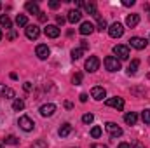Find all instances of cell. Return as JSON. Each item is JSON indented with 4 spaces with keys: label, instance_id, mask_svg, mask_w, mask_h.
<instances>
[{
    "label": "cell",
    "instance_id": "cell-1",
    "mask_svg": "<svg viewBox=\"0 0 150 148\" xmlns=\"http://www.w3.org/2000/svg\"><path fill=\"white\" fill-rule=\"evenodd\" d=\"M103 65H105V68L108 72H119L120 70V61L115 56H107L105 61H103Z\"/></svg>",
    "mask_w": 150,
    "mask_h": 148
},
{
    "label": "cell",
    "instance_id": "cell-2",
    "mask_svg": "<svg viewBox=\"0 0 150 148\" xmlns=\"http://www.w3.org/2000/svg\"><path fill=\"white\" fill-rule=\"evenodd\" d=\"M113 54H115V58H117L119 61H124V59H127V58H129V47H127V45L119 44V45H115V47H113Z\"/></svg>",
    "mask_w": 150,
    "mask_h": 148
},
{
    "label": "cell",
    "instance_id": "cell-3",
    "mask_svg": "<svg viewBox=\"0 0 150 148\" xmlns=\"http://www.w3.org/2000/svg\"><path fill=\"white\" fill-rule=\"evenodd\" d=\"M18 125L23 129V131H26V132H30V131H33V127H35V122L28 117V115H23V117H19V120H18Z\"/></svg>",
    "mask_w": 150,
    "mask_h": 148
},
{
    "label": "cell",
    "instance_id": "cell-4",
    "mask_svg": "<svg viewBox=\"0 0 150 148\" xmlns=\"http://www.w3.org/2000/svg\"><path fill=\"white\" fill-rule=\"evenodd\" d=\"M129 45H131L133 49L142 51V49H145V47L149 45V40H147V38H142V37H131L129 38Z\"/></svg>",
    "mask_w": 150,
    "mask_h": 148
},
{
    "label": "cell",
    "instance_id": "cell-5",
    "mask_svg": "<svg viewBox=\"0 0 150 148\" xmlns=\"http://www.w3.org/2000/svg\"><path fill=\"white\" fill-rule=\"evenodd\" d=\"M105 129H107V132H108L112 138H119V136H122V129H120L115 122H107V124H105Z\"/></svg>",
    "mask_w": 150,
    "mask_h": 148
},
{
    "label": "cell",
    "instance_id": "cell-6",
    "mask_svg": "<svg viewBox=\"0 0 150 148\" xmlns=\"http://www.w3.org/2000/svg\"><path fill=\"white\" fill-rule=\"evenodd\" d=\"M108 35L112 38H119L124 35V26L120 25V23H113L110 25V28H108Z\"/></svg>",
    "mask_w": 150,
    "mask_h": 148
},
{
    "label": "cell",
    "instance_id": "cell-7",
    "mask_svg": "<svg viewBox=\"0 0 150 148\" xmlns=\"http://www.w3.org/2000/svg\"><path fill=\"white\" fill-rule=\"evenodd\" d=\"M105 105L107 106H110V108H115V110H122L124 108V99L122 98H119V96H115V98H108L107 101H105Z\"/></svg>",
    "mask_w": 150,
    "mask_h": 148
},
{
    "label": "cell",
    "instance_id": "cell-8",
    "mask_svg": "<svg viewBox=\"0 0 150 148\" xmlns=\"http://www.w3.org/2000/svg\"><path fill=\"white\" fill-rule=\"evenodd\" d=\"M25 33H26V37L30 38V40H37L40 37V28H38L37 25H28L25 28Z\"/></svg>",
    "mask_w": 150,
    "mask_h": 148
},
{
    "label": "cell",
    "instance_id": "cell-9",
    "mask_svg": "<svg viewBox=\"0 0 150 148\" xmlns=\"http://www.w3.org/2000/svg\"><path fill=\"white\" fill-rule=\"evenodd\" d=\"M98 68H100V59H98L96 56H91V58L86 61V70H87L89 73H94Z\"/></svg>",
    "mask_w": 150,
    "mask_h": 148
},
{
    "label": "cell",
    "instance_id": "cell-10",
    "mask_svg": "<svg viewBox=\"0 0 150 148\" xmlns=\"http://www.w3.org/2000/svg\"><path fill=\"white\" fill-rule=\"evenodd\" d=\"M91 96H93V99H96V101H101V99L107 96V91H105L103 87L96 85V87H93V89H91Z\"/></svg>",
    "mask_w": 150,
    "mask_h": 148
},
{
    "label": "cell",
    "instance_id": "cell-11",
    "mask_svg": "<svg viewBox=\"0 0 150 148\" xmlns=\"http://www.w3.org/2000/svg\"><path fill=\"white\" fill-rule=\"evenodd\" d=\"M35 54L38 56V59H47L49 54H51V51H49V47L45 44H40V45H37V49H35Z\"/></svg>",
    "mask_w": 150,
    "mask_h": 148
},
{
    "label": "cell",
    "instance_id": "cell-12",
    "mask_svg": "<svg viewBox=\"0 0 150 148\" xmlns=\"http://www.w3.org/2000/svg\"><path fill=\"white\" fill-rule=\"evenodd\" d=\"M54 111H56V105H52V103H47V105L40 106V115L42 117H52Z\"/></svg>",
    "mask_w": 150,
    "mask_h": 148
},
{
    "label": "cell",
    "instance_id": "cell-13",
    "mask_svg": "<svg viewBox=\"0 0 150 148\" xmlns=\"http://www.w3.org/2000/svg\"><path fill=\"white\" fill-rule=\"evenodd\" d=\"M44 33H45L49 38H58L59 37V28H58L56 25H47L45 30H44Z\"/></svg>",
    "mask_w": 150,
    "mask_h": 148
},
{
    "label": "cell",
    "instance_id": "cell-14",
    "mask_svg": "<svg viewBox=\"0 0 150 148\" xmlns=\"http://www.w3.org/2000/svg\"><path fill=\"white\" fill-rule=\"evenodd\" d=\"M80 18H82V14H80V11H77V9H72L70 12H68V16H67V19H68V23H79L80 21Z\"/></svg>",
    "mask_w": 150,
    "mask_h": 148
},
{
    "label": "cell",
    "instance_id": "cell-15",
    "mask_svg": "<svg viewBox=\"0 0 150 148\" xmlns=\"http://www.w3.org/2000/svg\"><path fill=\"white\" fill-rule=\"evenodd\" d=\"M93 30H94V26H93V23H89V21H84V23L80 25V28H79L80 35H91Z\"/></svg>",
    "mask_w": 150,
    "mask_h": 148
},
{
    "label": "cell",
    "instance_id": "cell-16",
    "mask_svg": "<svg viewBox=\"0 0 150 148\" xmlns=\"http://www.w3.org/2000/svg\"><path fill=\"white\" fill-rule=\"evenodd\" d=\"M84 7H86V12H87V14H91V16H94L96 19H100V14H98V11H96V4H94V2H87V4H84Z\"/></svg>",
    "mask_w": 150,
    "mask_h": 148
},
{
    "label": "cell",
    "instance_id": "cell-17",
    "mask_svg": "<svg viewBox=\"0 0 150 148\" xmlns=\"http://www.w3.org/2000/svg\"><path fill=\"white\" fill-rule=\"evenodd\" d=\"M25 9H26V12H30V14H40V7H38L37 2H26V4H25Z\"/></svg>",
    "mask_w": 150,
    "mask_h": 148
},
{
    "label": "cell",
    "instance_id": "cell-18",
    "mask_svg": "<svg viewBox=\"0 0 150 148\" xmlns=\"http://www.w3.org/2000/svg\"><path fill=\"white\" fill-rule=\"evenodd\" d=\"M138 23H140V16H138V14H129V16L126 18V25H127L129 28H134Z\"/></svg>",
    "mask_w": 150,
    "mask_h": 148
},
{
    "label": "cell",
    "instance_id": "cell-19",
    "mask_svg": "<svg viewBox=\"0 0 150 148\" xmlns=\"http://www.w3.org/2000/svg\"><path fill=\"white\" fill-rule=\"evenodd\" d=\"M72 131H74V127H72L70 124H63V125L59 127V131H58V134H59L61 138H67V136H68V134H70Z\"/></svg>",
    "mask_w": 150,
    "mask_h": 148
},
{
    "label": "cell",
    "instance_id": "cell-20",
    "mask_svg": "<svg viewBox=\"0 0 150 148\" xmlns=\"http://www.w3.org/2000/svg\"><path fill=\"white\" fill-rule=\"evenodd\" d=\"M124 120H126V124L134 125V124H136V120H138V115H136L134 111H129V113H126V115H124Z\"/></svg>",
    "mask_w": 150,
    "mask_h": 148
},
{
    "label": "cell",
    "instance_id": "cell-21",
    "mask_svg": "<svg viewBox=\"0 0 150 148\" xmlns=\"http://www.w3.org/2000/svg\"><path fill=\"white\" fill-rule=\"evenodd\" d=\"M0 25L5 28V30H12V23H11V18L7 14H2L0 16Z\"/></svg>",
    "mask_w": 150,
    "mask_h": 148
},
{
    "label": "cell",
    "instance_id": "cell-22",
    "mask_svg": "<svg viewBox=\"0 0 150 148\" xmlns=\"http://www.w3.org/2000/svg\"><path fill=\"white\" fill-rule=\"evenodd\" d=\"M138 66H140V59H133L131 65H129V68H127V75H134L138 72Z\"/></svg>",
    "mask_w": 150,
    "mask_h": 148
},
{
    "label": "cell",
    "instance_id": "cell-23",
    "mask_svg": "<svg viewBox=\"0 0 150 148\" xmlns=\"http://www.w3.org/2000/svg\"><path fill=\"white\" fill-rule=\"evenodd\" d=\"M16 25L18 26H28V18L25 14H18L16 16Z\"/></svg>",
    "mask_w": 150,
    "mask_h": 148
},
{
    "label": "cell",
    "instance_id": "cell-24",
    "mask_svg": "<svg viewBox=\"0 0 150 148\" xmlns=\"http://www.w3.org/2000/svg\"><path fill=\"white\" fill-rule=\"evenodd\" d=\"M23 108H25V101H23V99H14V101H12V110L21 111Z\"/></svg>",
    "mask_w": 150,
    "mask_h": 148
},
{
    "label": "cell",
    "instance_id": "cell-25",
    "mask_svg": "<svg viewBox=\"0 0 150 148\" xmlns=\"http://www.w3.org/2000/svg\"><path fill=\"white\" fill-rule=\"evenodd\" d=\"M2 98H16V92H14V89H11V87H7V89L4 91V94H2Z\"/></svg>",
    "mask_w": 150,
    "mask_h": 148
},
{
    "label": "cell",
    "instance_id": "cell-26",
    "mask_svg": "<svg viewBox=\"0 0 150 148\" xmlns=\"http://www.w3.org/2000/svg\"><path fill=\"white\" fill-rule=\"evenodd\" d=\"M18 143H19V140L16 136H12V134L5 138V145H18Z\"/></svg>",
    "mask_w": 150,
    "mask_h": 148
},
{
    "label": "cell",
    "instance_id": "cell-27",
    "mask_svg": "<svg viewBox=\"0 0 150 148\" xmlns=\"http://www.w3.org/2000/svg\"><path fill=\"white\" fill-rule=\"evenodd\" d=\"M94 120V115L93 113H86V115H82V122L84 124H91Z\"/></svg>",
    "mask_w": 150,
    "mask_h": 148
},
{
    "label": "cell",
    "instance_id": "cell-28",
    "mask_svg": "<svg viewBox=\"0 0 150 148\" xmlns=\"http://www.w3.org/2000/svg\"><path fill=\"white\" fill-rule=\"evenodd\" d=\"M91 136H93V138H100V136H101V127L94 125V127L91 129Z\"/></svg>",
    "mask_w": 150,
    "mask_h": 148
},
{
    "label": "cell",
    "instance_id": "cell-29",
    "mask_svg": "<svg viewBox=\"0 0 150 148\" xmlns=\"http://www.w3.org/2000/svg\"><path fill=\"white\" fill-rule=\"evenodd\" d=\"M82 54H84V49H80V47L72 51V58H74V59H79V58H82Z\"/></svg>",
    "mask_w": 150,
    "mask_h": 148
},
{
    "label": "cell",
    "instance_id": "cell-30",
    "mask_svg": "<svg viewBox=\"0 0 150 148\" xmlns=\"http://www.w3.org/2000/svg\"><path fill=\"white\" fill-rule=\"evenodd\" d=\"M142 120L145 124H150V110H143L142 111Z\"/></svg>",
    "mask_w": 150,
    "mask_h": 148
},
{
    "label": "cell",
    "instance_id": "cell-31",
    "mask_svg": "<svg viewBox=\"0 0 150 148\" xmlns=\"http://www.w3.org/2000/svg\"><path fill=\"white\" fill-rule=\"evenodd\" d=\"M98 30H100V32L107 30V21H105V19H101V18L98 19Z\"/></svg>",
    "mask_w": 150,
    "mask_h": 148
},
{
    "label": "cell",
    "instance_id": "cell-32",
    "mask_svg": "<svg viewBox=\"0 0 150 148\" xmlns=\"http://www.w3.org/2000/svg\"><path fill=\"white\" fill-rule=\"evenodd\" d=\"M33 148H47V143L44 141V140H38L33 143Z\"/></svg>",
    "mask_w": 150,
    "mask_h": 148
},
{
    "label": "cell",
    "instance_id": "cell-33",
    "mask_svg": "<svg viewBox=\"0 0 150 148\" xmlns=\"http://www.w3.org/2000/svg\"><path fill=\"white\" fill-rule=\"evenodd\" d=\"M80 82H82V73H75L74 75V84L75 85H80Z\"/></svg>",
    "mask_w": 150,
    "mask_h": 148
},
{
    "label": "cell",
    "instance_id": "cell-34",
    "mask_svg": "<svg viewBox=\"0 0 150 148\" xmlns=\"http://www.w3.org/2000/svg\"><path fill=\"white\" fill-rule=\"evenodd\" d=\"M59 5H61V2H58V0H51V2H49V7H51V9H58Z\"/></svg>",
    "mask_w": 150,
    "mask_h": 148
},
{
    "label": "cell",
    "instance_id": "cell-35",
    "mask_svg": "<svg viewBox=\"0 0 150 148\" xmlns=\"http://www.w3.org/2000/svg\"><path fill=\"white\" fill-rule=\"evenodd\" d=\"M38 21H42V23H45V21H47V16H45V12H42V11H40V14H38Z\"/></svg>",
    "mask_w": 150,
    "mask_h": 148
},
{
    "label": "cell",
    "instance_id": "cell-36",
    "mask_svg": "<svg viewBox=\"0 0 150 148\" xmlns=\"http://www.w3.org/2000/svg\"><path fill=\"white\" fill-rule=\"evenodd\" d=\"M122 5H126V7H131V5H134V0H124V2H122Z\"/></svg>",
    "mask_w": 150,
    "mask_h": 148
},
{
    "label": "cell",
    "instance_id": "cell-37",
    "mask_svg": "<svg viewBox=\"0 0 150 148\" xmlns=\"http://www.w3.org/2000/svg\"><path fill=\"white\" fill-rule=\"evenodd\" d=\"M23 87H25V91H26V92H30V91H32V82H25V85H23Z\"/></svg>",
    "mask_w": 150,
    "mask_h": 148
},
{
    "label": "cell",
    "instance_id": "cell-38",
    "mask_svg": "<svg viewBox=\"0 0 150 148\" xmlns=\"http://www.w3.org/2000/svg\"><path fill=\"white\" fill-rule=\"evenodd\" d=\"M7 37L11 38V40H14V38L18 37V33H16V32H14V30H11V32H9V35H7Z\"/></svg>",
    "mask_w": 150,
    "mask_h": 148
},
{
    "label": "cell",
    "instance_id": "cell-39",
    "mask_svg": "<svg viewBox=\"0 0 150 148\" xmlns=\"http://www.w3.org/2000/svg\"><path fill=\"white\" fill-rule=\"evenodd\" d=\"M131 148H145V147H143V145H142L140 141H134V143L131 145Z\"/></svg>",
    "mask_w": 150,
    "mask_h": 148
},
{
    "label": "cell",
    "instance_id": "cell-40",
    "mask_svg": "<svg viewBox=\"0 0 150 148\" xmlns=\"http://www.w3.org/2000/svg\"><path fill=\"white\" fill-rule=\"evenodd\" d=\"M91 148H108L107 145H100V143H94V145H91Z\"/></svg>",
    "mask_w": 150,
    "mask_h": 148
},
{
    "label": "cell",
    "instance_id": "cell-41",
    "mask_svg": "<svg viewBox=\"0 0 150 148\" xmlns=\"http://www.w3.org/2000/svg\"><path fill=\"white\" fill-rule=\"evenodd\" d=\"M56 19H58V25H63V23H65V18H63V16H58Z\"/></svg>",
    "mask_w": 150,
    "mask_h": 148
},
{
    "label": "cell",
    "instance_id": "cell-42",
    "mask_svg": "<svg viewBox=\"0 0 150 148\" xmlns=\"http://www.w3.org/2000/svg\"><path fill=\"white\" fill-rule=\"evenodd\" d=\"M79 98H80V101H82V103H86V101H87V94H80Z\"/></svg>",
    "mask_w": 150,
    "mask_h": 148
},
{
    "label": "cell",
    "instance_id": "cell-43",
    "mask_svg": "<svg viewBox=\"0 0 150 148\" xmlns=\"http://www.w3.org/2000/svg\"><path fill=\"white\" fill-rule=\"evenodd\" d=\"M5 89H7V87H5V84H2V82H0V96L4 94V91H5Z\"/></svg>",
    "mask_w": 150,
    "mask_h": 148
},
{
    "label": "cell",
    "instance_id": "cell-44",
    "mask_svg": "<svg viewBox=\"0 0 150 148\" xmlns=\"http://www.w3.org/2000/svg\"><path fill=\"white\" fill-rule=\"evenodd\" d=\"M117 148H131V145H129V143H120Z\"/></svg>",
    "mask_w": 150,
    "mask_h": 148
},
{
    "label": "cell",
    "instance_id": "cell-45",
    "mask_svg": "<svg viewBox=\"0 0 150 148\" xmlns=\"http://www.w3.org/2000/svg\"><path fill=\"white\" fill-rule=\"evenodd\" d=\"M65 108H68V110H70V108H74V105H72L70 101H65Z\"/></svg>",
    "mask_w": 150,
    "mask_h": 148
},
{
    "label": "cell",
    "instance_id": "cell-46",
    "mask_svg": "<svg viewBox=\"0 0 150 148\" xmlns=\"http://www.w3.org/2000/svg\"><path fill=\"white\" fill-rule=\"evenodd\" d=\"M0 148H4V143H2V141H0Z\"/></svg>",
    "mask_w": 150,
    "mask_h": 148
},
{
    "label": "cell",
    "instance_id": "cell-47",
    "mask_svg": "<svg viewBox=\"0 0 150 148\" xmlns=\"http://www.w3.org/2000/svg\"><path fill=\"white\" fill-rule=\"evenodd\" d=\"M0 40H2V32H0Z\"/></svg>",
    "mask_w": 150,
    "mask_h": 148
},
{
    "label": "cell",
    "instance_id": "cell-48",
    "mask_svg": "<svg viewBox=\"0 0 150 148\" xmlns=\"http://www.w3.org/2000/svg\"><path fill=\"white\" fill-rule=\"evenodd\" d=\"M0 9H2V4H0Z\"/></svg>",
    "mask_w": 150,
    "mask_h": 148
}]
</instances>
